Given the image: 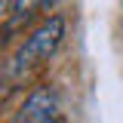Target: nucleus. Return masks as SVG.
Returning <instances> with one entry per match:
<instances>
[{
  "instance_id": "obj_1",
  "label": "nucleus",
  "mask_w": 123,
  "mask_h": 123,
  "mask_svg": "<svg viewBox=\"0 0 123 123\" xmlns=\"http://www.w3.org/2000/svg\"><path fill=\"white\" fill-rule=\"evenodd\" d=\"M62 37H65V18L62 15H52V18H46L40 28H34L31 37L18 46V52L9 62V77L18 80V77L31 74L34 68H40L43 62H49V55L59 49Z\"/></svg>"
},
{
  "instance_id": "obj_4",
  "label": "nucleus",
  "mask_w": 123,
  "mask_h": 123,
  "mask_svg": "<svg viewBox=\"0 0 123 123\" xmlns=\"http://www.w3.org/2000/svg\"><path fill=\"white\" fill-rule=\"evenodd\" d=\"M12 3H15V0H0V18H3V15L12 9Z\"/></svg>"
},
{
  "instance_id": "obj_3",
  "label": "nucleus",
  "mask_w": 123,
  "mask_h": 123,
  "mask_svg": "<svg viewBox=\"0 0 123 123\" xmlns=\"http://www.w3.org/2000/svg\"><path fill=\"white\" fill-rule=\"evenodd\" d=\"M46 3H52V0H15V3H12V9H15L18 15H28V12H34V9L46 6Z\"/></svg>"
},
{
  "instance_id": "obj_2",
  "label": "nucleus",
  "mask_w": 123,
  "mask_h": 123,
  "mask_svg": "<svg viewBox=\"0 0 123 123\" xmlns=\"http://www.w3.org/2000/svg\"><path fill=\"white\" fill-rule=\"evenodd\" d=\"M59 95L52 89H34L12 123H59Z\"/></svg>"
}]
</instances>
